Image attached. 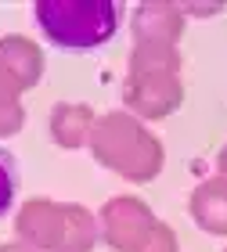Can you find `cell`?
<instances>
[{
  "instance_id": "obj_1",
  "label": "cell",
  "mask_w": 227,
  "mask_h": 252,
  "mask_svg": "<svg viewBox=\"0 0 227 252\" xmlns=\"http://www.w3.org/2000/svg\"><path fill=\"white\" fill-rule=\"evenodd\" d=\"M90 155L130 184H152L166 166L162 141L130 112H105L90 130Z\"/></svg>"
},
{
  "instance_id": "obj_2",
  "label": "cell",
  "mask_w": 227,
  "mask_h": 252,
  "mask_svg": "<svg viewBox=\"0 0 227 252\" xmlns=\"http://www.w3.org/2000/svg\"><path fill=\"white\" fill-rule=\"evenodd\" d=\"M123 105L137 119H169L184 105V79H180V51L133 43L130 68L123 79Z\"/></svg>"
},
{
  "instance_id": "obj_3",
  "label": "cell",
  "mask_w": 227,
  "mask_h": 252,
  "mask_svg": "<svg viewBox=\"0 0 227 252\" xmlns=\"http://www.w3.org/2000/svg\"><path fill=\"white\" fill-rule=\"evenodd\" d=\"M15 234L32 252H94L101 227L79 202L29 198L15 216Z\"/></svg>"
},
{
  "instance_id": "obj_4",
  "label": "cell",
  "mask_w": 227,
  "mask_h": 252,
  "mask_svg": "<svg viewBox=\"0 0 227 252\" xmlns=\"http://www.w3.org/2000/svg\"><path fill=\"white\" fill-rule=\"evenodd\" d=\"M36 26L62 51H94L119 29V4L112 0H36Z\"/></svg>"
},
{
  "instance_id": "obj_5",
  "label": "cell",
  "mask_w": 227,
  "mask_h": 252,
  "mask_svg": "<svg viewBox=\"0 0 227 252\" xmlns=\"http://www.w3.org/2000/svg\"><path fill=\"white\" fill-rule=\"evenodd\" d=\"M159 223V216L133 194H116L101 205L97 227H101V242L112 252H141L144 242L152 238Z\"/></svg>"
},
{
  "instance_id": "obj_6",
  "label": "cell",
  "mask_w": 227,
  "mask_h": 252,
  "mask_svg": "<svg viewBox=\"0 0 227 252\" xmlns=\"http://www.w3.org/2000/svg\"><path fill=\"white\" fill-rule=\"evenodd\" d=\"M184 7L166 4V0H148V4L133 7L130 18V32L133 43H152V47H177L180 36H184Z\"/></svg>"
},
{
  "instance_id": "obj_7",
  "label": "cell",
  "mask_w": 227,
  "mask_h": 252,
  "mask_svg": "<svg viewBox=\"0 0 227 252\" xmlns=\"http://www.w3.org/2000/svg\"><path fill=\"white\" fill-rule=\"evenodd\" d=\"M191 220H195L206 234L227 238V177H209L191 191Z\"/></svg>"
},
{
  "instance_id": "obj_8",
  "label": "cell",
  "mask_w": 227,
  "mask_h": 252,
  "mask_svg": "<svg viewBox=\"0 0 227 252\" xmlns=\"http://www.w3.org/2000/svg\"><path fill=\"white\" fill-rule=\"evenodd\" d=\"M94 123H97V116H94L90 105H69V101H62V105L51 108V137H54L58 148H65V152L87 148Z\"/></svg>"
},
{
  "instance_id": "obj_9",
  "label": "cell",
  "mask_w": 227,
  "mask_h": 252,
  "mask_svg": "<svg viewBox=\"0 0 227 252\" xmlns=\"http://www.w3.org/2000/svg\"><path fill=\"white\" fill-rule=\"evenodd\" d=\"M0 65L11 76H18L26 90H32L43 79V51L36 40L22 36V32H11V36L0 40Z\"/></svg>"
},
{
  "instance_id": "obj_10",
  "label": "cell",
  "mask_w": 227,
  "mask_h": 252,
  "mask_svg": "<svg viewBox=\"0 0 227 252\" xmlns=\"http://www.w3.org/2000/svg\"><path fill=\"white\" fill-rule=\"evenodd\" d=\"M22 87L18 76H11L4 65H0V137H15L22 126H26V108H22Z\"/></svg>"
},
{
  "instance_id": "obj_11",
  "label": "cell",
  "mask_w": 227,
  "mask_h": 252,
  "mask_svg": "<svg viewBox=\"0 0 227 252\" xmlns=\"http://www.w3.org/2000/svg\"><path fill=\"white\" fill-rule=\"evenodd\" d=\"M15 194H18V162L7 148H0V216L11 209Z\"/></svg>"
},
{
  "instance_id": "obj_12",
  "label": "cell",
  "mask_w": 227,
  "mask_h": 252,
  "mask_svg": "<svg viewBox=\"0 0 227 252\" xmlns=\"http://www.w3.org/2000/svg\"><path fill=\"white\" fill-rule=\"evenodd\" d=\"M141 252H180V249H177V234H173V227L159 220V223H155V231H152V238L144 242Z\"/></svg>"
},
{
  "instance_id": "obj_13",
  "label": "cell",
  "mask_w": 227,
  "mask_h": 252,
  "mask_svg": "<svg viewBox=\"0 0 227 252\" xmlns=\"http://www.w3.org/2000/svg\"><path fill=\"white\" fill-rule=\"evenodd\" d=\"M0 252H32V249L22 245V242H4V245H0Z\"/></svg>"
},
{
  "instance_id": "obj_14",
  "label": "cell",
  "mask_w": 227,
  "mask_h": 252,
  "mask_svg": "<svg viewBox=\"0 0 227 252\" xmlns=\"http://www.w3.org/2000/svg\"><path fill=\"white\" fill-rule=\"evenodd\" d=\"M217 169H220V177H227V144L220 148V155H217Z\"/></svg>"
},
{
  "instance_id": "obj_15",
  "label": "cell",
  "mask_w": 227,
  "mask_h": 252,
  "mask_svg": "<svg viewBox=\"0 0 227 252\" xmlns=\"http://www.w3.org/2000/svg\"><path fill=\"white\" fill-rule=\"evenodd\" d=\"M224 252H227V249H224Z\"/></svg>"
}]
</instances>
